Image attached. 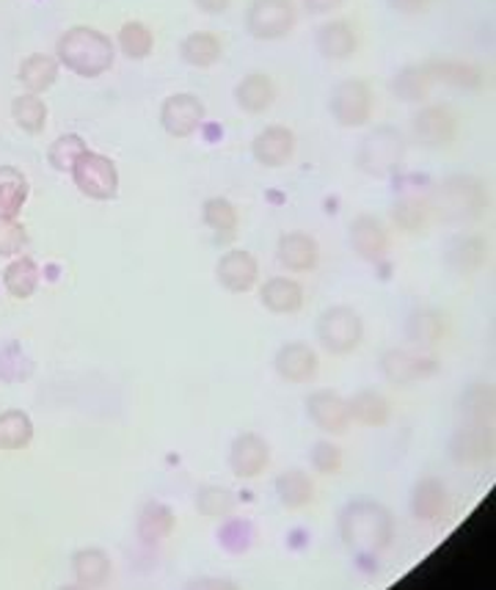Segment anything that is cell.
I'll return each mask as SVG.
<instances>
[{
  "instance_id": "6da1fadb",
  "label": "cell",
  "mask_w": 496,
  "mask_h": 590,
  "mask_svg": "<svg viewBox=\"0 0 496 590\" xmlns=\"http://www.w3.org/2000/svg\"><path fill=\"white\" fill-rule=\"evenodd\" d=\"M56 58L69 73L91 80L100 78L113 67L117 45L111 42V36L91 29V25H73V29L58 36Z\"/></svg>"
},
{
  "instance_id": "7a4b0ae2",
  "label": "cell",
  "mask_w": 496,
  "mask_h": 590,
  "mask_svg": "<svg viewBox=\"0 0 496 590\" xmlns=\"http://www.w3.org/2000/svg\"><path fill=\"white\" fill-rule=\"evenodd\" d=\"M433 221L441 223H472L477 221L488 205L485 185L469 174H455L436 185L428 194Z\"/></svg>"
},
{
  "instance_id": "3957f363",
  "label": "cell",
  "mask_w": 496,
  "mask_h": 590,
  "mask_svg": "<svg viewBox=\"0 0 496 590\" xmlns=\"http://www.w3.org/2000/svg\"><path fill=\"white\" fill-rule=\"evenodd\" d=\"M342 538L356 549H384L392 540V513L375 500H356L340 516Z\"/></svg>"
},
{
  "instance_id": "277c9868",
  "label": "cell",
  "mask_w": 496,
  "mask_h": 590,
  "mask_svg": "<svg viewBox=\"0 0 496 590\" xmlns=\"http://www.w3.org/2000/svg\"><path fill=\"white\" fill-rule=\"evenodd\" d=\"M403 161H406V139L392 124H378L370 130L356 152V166L375 179H386L400 172Z\"/></svg>"
},
{
  "instance_id": "5b68a950",
  "label": "cell",
  "mask_w": 496,
  "mask_h": 590,
  "mask_svg": "<svg viewBox=\"0 0 496 590\" xmlns=\"http://www.w3.org/2000/svg\"><path fill=\"white\" fill-rule=\"evenodd\" d=\"M318 340L331 357H348L364 340V320L353 307L337 304L318 318Z\"/></svg>"
},
{
  "instance_id": "8992f818",
  "label": "cell",
  "mask_w": 496,
  "mask_h": 590,
  "mask_svg": "<svg viewBox=\"0 0 496 590\" xmlns=\"http://www.w3.org/2000/svg\"><path fill=\"white\" fill-rule=\"evenodd\" d=\"M298 23L296 0H252L245 12V29L260 42H279Z\"/></svg>"
},
{
  "instance_id": "52a82bcc",
  "label": "cell",
  "mask_w": 496,
  "mask_h": 590,
  "mask_svg": "<svg viewBox=\"0 0 496 590\" xmlns=\"http://www.w3.org/2000/svg\"><path fill=\"white\" fill-rule=\"evenodd\" d=\"M75 188L86 196V199L95 201H111L119 194V168L117 163L108 155L100 152H86L78 163H75L73 172Z\"/></svg>"
},
{
  "instance_id": "ba28073f",
  "label": "cell",
  "mask_w": 496,
  "mask_h": 590,
  "mask_svg": "<svg viewBox=\"0 0 496 590\" xmlns=\"http://www.w3.org/2000/svg\"><path fill=\"white\" fill-rule=\"evenodd\" d=\"M461 130V117L452 106H422L411 117V135L414 144L425 146V150H441L450 146L458 139Z\"/></svg>"
},
{
  "instance_id": "9c48e42d",
  "label": "cell",
  "mask_w": 496,
  "mask_h": 590,
  "mask_svg": "<svg viewBox=\"0 0 496 590\" xmlns=\"http://www.w3.org/2000/svg\"><path fill=\"white\" fill-rule=\"evenodd\" d=\"M329 111L340 128H364L373 117V89H370L367 80H342L331 95Z\"/></svg>"
},
{
  "instance_id": "30bf717a",
  "label": "cell",
  "mask_w": 496,
  "mask_h": 590,
  "mask_svg": "<svg viewBox=\"0 0 496 590\" xmlns=\"http://www.w3.org/2000/svg\"><path fill=\"white\" fill-rule=\"evenodd\" d=\"M439 359L428 357V353L406 351V348H389L381 357V373L392 386H411L439 373Z\"/></svg>"
},
{
  "instance_id": "8fae6325",
  "label": "cell",
  "mask_w": 496,
  "mask_h": 590,
  "mask_svg": "<svg viewBox=\"0 0 496 590\" xmlns=\"http://www.w3.org/2000/svg\"><path fill=\"white\" fill-rule=\"evenodd\" d=\"M348 240H351V249L359 260L364 262H384L392 251V234L384 227V221L370 212H362L351 221L348 229Z\"/></svg>"
},
{
  "instance_id": "7c38bea8",
  "label": "cell",
  "mask_w": 496,
  "mask_h": 590,
  "mask_svg": "<svg viewBox=\"0 0 496 590\" xmlns=\"http://www.w3.org/2000/svg\"><path fill=\"white\" fill-rule=\"evenodd\" d=\"M205 102L196 95H188V91L166 97L161 106V124L172 139H188V135H194L201 128V122H205Z\"/></svg>"
},
{
  "instance_id": "4fadbf2b",
  "label": "cell",
  "mask_w": 496,
  "mask_h": 590,
  "mask_svg": "<svg viewBox=\"0 0 496 590\" xmlns=\"http://www.w3.org/2000/svg\"><path fill=\"white\" fill-rule=\"evenodd\" d=\"M307 417L312 419L315 428L331 436H345L351 428V408L348 397H342L334 390H318L307 397Z\"/></svg>"
},
{
  "instance_id": "5bb4252c",
  "label": "cell",
  "mask_w": 496,
  "mask_h": 590,
  "mask_svg": "<svg viewBox=\"0 0 496 590\" xmlns=\"http://www.w3.org/2000/svg\"><path fill=\"white\" fill-rule=\"evenodd\" d=\"M274 370L287 384H309V381L318 379L320 357L309 342H287V346H282L276 351Z\"/></svg>"
},
{
  "instance_id": "9a60e30c",
  "label": "cell",
  "mask_w": 496,
  "mask_h": 590,
  "mask_svg": "<svg viewBox=\"0 0 496 590\" xmlns=\"http://www.w3.org/2000/svg\"><path fill=\"white\" fill-rule=\"evenodd\" d=\"M271 467V445L257 434H240L229 447V469L234 478L254 480Z\"/></svg>"
},
{
  "instance_id": "2e32d148",
  "label": "cell",
  "mask_w": 496,
  "mask_h": 590,
  "mask_svg": "<svg viewBox=\"0 0 496 590\" xmlns=\"http://www.w3.org/2000/svg\"><path fill=\"white\" fill-rule=\"evenodd\" d=\"M216 278L229 293H249V289L257 287L260 282L257 256L245 249H229L227 254L218 260Z\"/></svg>"
},
{
  "instance_id": "e0dca14e",
  "label": "cell",
  "mask_w": 496,
  "mask_h": 590,
  "mask_svg": "<svg viewBox=\"0 0 496 590\" xmlns=\"http://www.w3.org/2000/svg\"><path fill=\"white\" fill-rule=\"evenodd\" d=\"M252 155L265 168L287 166L296 155V133L285 124H271L252 141Z\"/></svg>"
},
{
  "instance_id": "ac0fdd59",
  "label": "cell",
  "mask_w": 496,
  "mask_h": 590,
  "mask_svg": "<svg viewBox=\"0 0 496 590\" xmlns=\"http://www.w3.org/2000/svg\"><path fill=\"white\" fill-rule=\"evenodd\" d=\"M315 45H318L320 56L329 62H348L356 56L359 51V34L356 25L351 20H329L315 34Z\"/></svg>"
},
{
  "instance_id": "d6986e66",
  "label": "cell",
  "mask_w": 496,
  "mask_h": 590,
  "mask_svg": "<svg viewBox=\"0 0 496 590\" xmlns=\"http://www.w3.org/2000/svg\"><path fill=\"white\" fill-rule=\"evenodd\" d=\"M276 256H279V265L287 267L290 273H309L318 267L320 262V245L318 240L309 232H285L276 245Z\"/></svg>"
},
{
  "instance_id": "ffe728a7",
  "label": "cell",
  "mask_w": 496,
  "mask_h": 590,
  "mask_svg": "<svg viewBox=\"0 0 496 590\" xmlns=\"http://www.w3.org/2000/svg\"><path fill=\"white\" fill-rule=\"evenodd\" d=\"M450 331V324H447V315L441 309L433 307H419L408 315L406 320V337L411 346L422 348V351H430V348L441 346Z\"/></svg>"
},
{
  "instance_id": "44dd1931",
  "label": "cell",
  "mask_w": 496,
  "mask_h": 590,
  "mask_svg": "<svg viewBox=\"0 0 496 590\" xmlns=\"http://www.w3.org/2000/svg\"><path fill=\"white\" fill-rule=\"evenodd\" d=\"M430 75L436 86H450L458 91H480L485 84V75L477 64L458 62V58H430Z\"/></svg>"
},
{
  "instance_id": "7402d4cb",
  "label": "cell",
  "mask_w": 496,
  "mask_h": 590,
  "mask_svg": "<svg viewBox=\"0 0 496 590\" xmlns=\"http://www.w3.org/2000/svg\"><path fill=\"white\" fill-rule=\"evenodd\" d=\"M276 95H279V89H276V80L271 75L249 73L234 89V102H238L240 111L260 117L274 106Z\"/></svg>"
},
{
  "instance_id": "603a6c76",
  "label": "cell",
  "mask_w": 496,
  "mask_h": 590,
  "mask_svg": "<svg viewBox=\"0 0 496 590\" xmlns=\"http://www.w3.org/2000/svg\"><path fill=\"white\" fill-rule=\"evenodd\" d=\"M260 302L274 315H296L304 309V284L287 276H271L260 287Z\"/></svg>"
},
{
  "instance_id": "cb8c5ba5",
  "label": "cell",
  "mask_w": 496,
  "mask_h": 590,
  "mask_svg": "<svg viewBox=\"0 0 496 590\" xmlns=\"http://www.w3.org/2000/svg\"><path fill=\"white\" fill-rule=\"evenodd\" d=\"M433 89L436 80L433 75H430L428 62L408 64V67H403L400 73L392 78V95L400 102H408V106H422Z\"/></svg>"
},
{
  "instance_id": "d4e9b609",
  "label": "cell",
  "mask_w": 496,
  "mask_h": 590,
  "mask_svg": "<svg viewBox=\"0 0 496 590\" xmlns=\"http://www.w3.org/2000/svg\"><path fill=\"white\" fill-rule=\"evenodd\" d=\"M348 408H351V423L364 428H384L392 419V401L378 390H359L348 401Z\"/></svg>"
},
{
  "instance_id": "484cf974",
  "label": "cell",
  "mask_w": 496,
  "mask_h": 590,
  "mask_svg": "<svg viewBox=\"0 0 496 590\" xmlns=\"http://www.w3.org/2000/svg\"><path fill=\"white\" fill-rule=\"evenodd\" d=\"M58 69H62V64H58L56 56H47V53H31V56L23 58V64H20L18 78L29 95H45L47 89L56 86Z\"/></svg>"
},
{
  "instance_id": "4316f807",
  "label": "cell",
  "mask_w": 496,
  "mask_h": 590,
  "mask_svg": "<svg viewBox=\"0 0 496 590\" xmlns=\"http://www.w3.org/2000/svg\"><path fill=\"white\" fill-rule=\"evenodd\" d=\"M179 56L188 67L194 69H210L221 62L223 56V40L212 31H194L179 45Z\"/></svg>"
},
{
  "instance_id": "83f0119b",
  "label": "cell",
  "mask_w": 496,
  "mask_h": 590,
  "mask_svg": "<svg viewBox=\"0 0 496 590\" xmlns=\"http://www.w3.org/2000/svg\"><path fill=\"white\" fill-rule=\"evenodd\" d=\"M29 194V177L18 166H0V218H18Z\"/></svg>"
},
{
  "instance_id": "f1b7e54d",
  "label": "cell",
  "mask_w": 496,
  "mask_h": 590,
  "mask_svg": "<svg viewBox=\"0 0 496 590\" xmlns=\"http://www.w3.org/2000/svg\"><path fill=\"white\" fill-rule=\"evenodd\" d=\"M485 260H488V243L483 238H477V234L455 238L450 243V249H447V265L455 273H463V276L480 271L485 265Z\"/></svg>"
},
{
  "instance_id": "f546056e",
  "label": "cell",
  "mask_w": 496,
  "mask_h": 590,
  "mask_svg": "<svg viewBox=\"0 0 496 590\" xmlns=\"http://www.w3.org/2000/svg\"><path fill=\"white\" fill-rule=\"evenodd\" d=\"M392 221L406 234L425 232L428 223L433 221L428 196H403V199H397L395 205H392Z\"/></svg>"
},
{
  "instance_id": "4dcf8cb0",
  "label": "cell",
  "mask_w": 496,
  "mask_h": 590,
  "mask_svg": "<svg viewBox=\"0 0 496 590\" xmlns=\"http://www.w3.org/2000/svg\"><path fill=\"white\" fill-rule=\"evenodd\" d=\"M452 456L461 463H480L491 456V428L472 423L461 428L452 439Z\"/></svg>"
},
{
  "instance_id": "1f68e13d",
  "label": "cell",
  "mask_w": 496,
  "mask_h": 590,
  "mask_svg": "<svg viewBox=\"0 0 496 590\" xmlns=\"http://www.w3.org/2000/svg\"><path fill=\"white\" fill-rule=\"evenodd\" d=\"M274 489L282 505L290 507V511L307 507L315 500V480L304 469H287V472H282L276 478Z\"/></svg>"
},
{
  "instance_id": "d6a6232c",
  "label": "cell",
  "mask_w": 496,
  "mask_h": 590,
  "mask_svg": "<svg viewBox=\"0 0 496 590\" xmlns=\"http://www.w3.org/2000/svg\"><path fill=\"white\" fill-rule=\"evenodd\" d=\"M3 287L18 302L31 298L40 287V265L31 256H14L7 265V271H3Z\"/></svg>"
},
{
  "instance_id": "836d02e7",
  "label": "cell",
  "mask_w": 496,
  "mask_h": 590,
  "mask_svg": "<svg viewBox=\"0 0 496 590\" xmlns=\"http://www.w3.org/2000/svg\"><path fill=\"white\" fill-rule=\"evenodd\" d=\"M34 441V423L20 408H9L0 414V450L18 452Z\"/></svg>"
},
{
  "instance_id": "e575fe53",
  "label": "cell",
  "mask_w": 496,
  "mask_h": 590,
  "mask_svg": "<svg viewBox=\"0 0 496 590\" xmlns=\"http://www.w3.org/2000/svg\"><path fill=\"white\" fill-rule=\"evenodd\" d=\"M201 218H205L207 227L218 234V240H232L238 234L240 227V212L223 196H210V199L201 205Z\"/></svg>"
},
{
  "instance_id": "d590c367",
  "label": "cell",
  "mask_w": 496,
  "mask_h": 590,
  "mask_svg": "<svg viewBox=\"0 0 496 590\" xmlns=\"http://www.w3.org/2000/svg\"><path fill=\"white\" fill-rule=\"evenodd\" d=\"M117 45L130 62H144V58H150L152 51H155V34H152L150 25L141 23V20H128V23L119 29Z\"/></svg>"
},
{
  "instance_id": "8d00e7d4",
  "label": "cell",
  "mask_w": 496,
  "mask_h": 590,
  "mask_svg": "<svg viewBox=\"0 0 496 590\" xmlns=\"http://www.w3.org/2000/svg\"><path fill=\"white\" fill-rule=\"evenodd\" d=\"M47 117H51V111H47L45 100L40 95H29L25 91V95L12 100V119L23 133L40 135L47 128Z\"/></svg>"
},
{
  "instance_id": "74e56055",
  "label": "cell",
  "mask_w": 496,
  "mask_h": 590,
  "mask_svg": "<svg viewBox=\"0 0 496 590\" xmlns=\"http://www.w3.org/2000/svg\"><path fill=\"white\" fill-rule=\"evenodd\" d=\"M414 513L425 522H433L444 513L447 507V489L439 478H422L414 485V500H411Z\"/></svg>"
},
{
  "instance_id": "f35d334b",
  "label": "cell",
  "mask_w": 496,
  "mask_h": 590,
  "mask_svg": "<svg viewBox=\"0 0 496 590\" xmlns=\"http://www.w3.org/2000/svg\"><path fill=\"white\" fill-rule=\"evenodd\" d=\"M86 152H89V144L84 141V135L64 133L58 135V139L51 144V150H47V163H51L56 172L67 174L73 172L75 163H78Z\"/></svg>"
},
{
  "instance_id": "ab89813d",
  "label": "cell",
  "mask_w": 496,
  "mask_h": 590,
  "mask_svg": "<svg viewBox=\"0 0 496 590\" xmlns=\"http://www.w3.org/2000/svg\"><path fill=\"white\" fill-rule=\"evenodd\" d=\"M238 505V494L232 489H223V485H201L196 491V507H199L205 516H227Z\"/></svg>"
},
{
  "instance_id": "60d3db41",
  "label": "cell",
  "mask_w": 496,
  "mask_h": 590,
  "mask_svg": "<svg viewBox=\"0 0 496 590\" xmlns=\"http://www.w3.org/2000/svg\"><path fill=\"white\" fill-rule=\"evenodd\" d=\"M309 461H312V469L318 474H337L342 469V461H345V452L334 441L320 439L309 450Z\"/></svg>"
},
{
  "instance_id": "b9f144b4",
  "label": "cell",
  "mask_w": 496,
  "mask_h": 590,
  "mask_svg": "<svg viewBox=\"0 0 496 590\" xmlns=\"http://www.w3.org/2000/svg\"><path fill=\"white\" fill-rule=\"evenodd\" d=\"M29 245V229L18 218H0V256H18Z\"/></svg>"
},
{
  "instance_id": "7bdbcfd3",
  "label": "cell",
  "mask_w": 496,
  "mask_h": 590,
  "mask_svg": "<svg viewBox=\"0 0 496 590\" xmlns=\"http://www.w3.org/2000/svg\"><path fill=\"white\" fill-rule=\"evenodd\" d=\"M75 571H78V577L84 579V582L89 584L102 582L108 573V557L102 555L100 549L78 551V555H75Z\"/></svg>"
},
{
  "instance_id": "ee69618b",
  "label": "cell",
  "mask_w": 496,
  "mask_h": 590,
  "mask_svg": "<svg viewBox=\"0 0 496 590\" xmlns=\"http://www.w3.org/2000/svg\"><path fill=\"white\" fill-rule=\"evenodd\" d=\"M172 527H174L172 511H168L166 505H161V502H152V505H146L144 513H141V535L155 529V538H161V535L172 533Z\"/></svg>"
},
{
  "instance_id": "f6af8a7d",
  "label": "cell",
  "mask_w": 496,
  "mask_h": 590,
  "mask_svg": "<svg viewBox=\"0 0 496 590\" xmlns=\"http://www.w3.org/2000/svg\"><path fill=\"white\" fill-rule=\"evenodd\" d=\"M491 408H494V401H491L488 386H472L463 397V412L472 417V423L485 425V417L491 419Z\"/></svg>"
},
{
  "instance_id": "bcb514c9",
  "label": "cell",
  "mask_w": 496,
  "mask_h": 590,
  "mask_svg": "<svg viewBox=\"0 0 496 590\" xmlns=\"http://www.w3.org/2000/svg\"><path fill=\"white\" fill-rule=\"evenodd\" d=\"M436 0H389V7L395 9L397 14H406V18H417V14H425Z\"/></svg>"
},
{
  "instance_id": "7dc6e473",
  "label": "cell",
  "mask_w": 496,
  "mask_h": 590,
  "mask_svg": "<svg viewBox=\"0 0 496 590\" xmlns=\"http://www.w3.org/2000/svg\"><path fill=\"white\" fill-rule=\"evenodd\" d=\"M345 0H304V7H307L309 14H329L334 9H340Z\"/></svg>"
},
{
  "instance_id": "c3c4849f",
  "label": "cell",
  "mask_w": 496,
  "mask_h": 590,
  "mask_svg": "<svg viewBox=\"0 0 496 590\" xmlns=\"http://www.w3.org/2000/svg\"><path fill=\"white\" fill-rule=\"evenodd\" d=\"M196 9L205 14H223L229 12V7H232V0H194Z\"/></svg>"
}]
</instances>
